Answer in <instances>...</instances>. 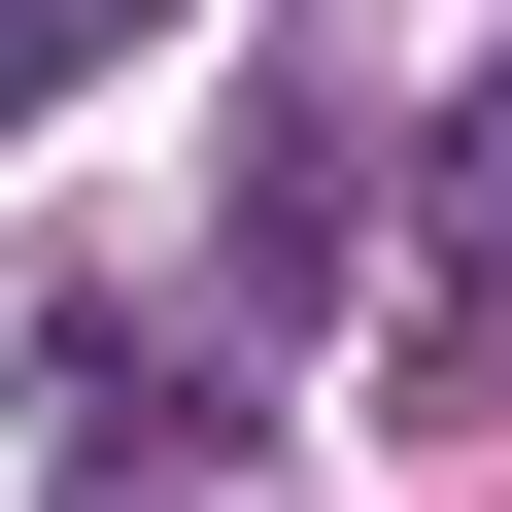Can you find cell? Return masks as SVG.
<instances>
[{"instance_id":"1","label":"cell","mask_w":512,"mask_h":512,"mask_svg":"<svg viewBox=\"0 0 512 512\" xmlns=\"http://www.w3.org/2000/svg\"><path fill=\"white\" fill-rule=\"evenodd\" d=\"M35 35H69V0H0V69H35Z\"/></svg>"}]
</instances>
